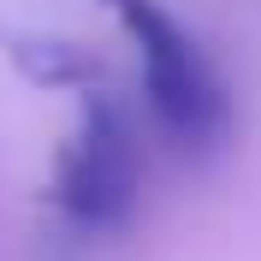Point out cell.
<instances>
[{
    "label": "cell",
    "mask_w": 261,
    "mask_h": 261,
    "mask_svg": "<svg viewBox=\"0 0 261 261\" xmlns=\"http://www.w3.org/2000/svg\"><path fill=\"white\" fill-rule=\"evenodd\" d=\"M125 24V36L143 54V95L148 113L161 125V137L172 148H184L190 161H208L231 143V89L214 71V60L202 54L190 30L166 12L161 0H107Z\"/></svg>",
    "instance_id": "1"
},
{
    "label": "cell",
    "mask_w": 261,
    "mask_h": 261,
    "mask_svg": "<svg viewBox=\"0 0 261 261\" xmlns=\"http://www.w3.org/2000/svg\"><path fill=\"white\" fill-rule=\"evenodd\" d=\"M137 196H143L137 119L125 113V101L101 95L89 83L83 113H77V137H71V148L60 154V172H54V202L83 231H119L137 214Z\"/></svg>",
    "instance_id": "2"
},
{
    "label": "cell",
    "mask_w": 261,
    "mask_h": 261,
    "mask_svg": "<svg viewBox=\"0 0 261 261\" xmlns=\"http://www.w3.org/2000/svg\"><path fill=\"white\" fill-rule=\"evenodd\" d=\"M0 48L6 60L36 83V89H89L101 83V54L77 36H48V30H6L0 24Z\"/></svg>",
    "instance_id": "3"
}]
</instances>
